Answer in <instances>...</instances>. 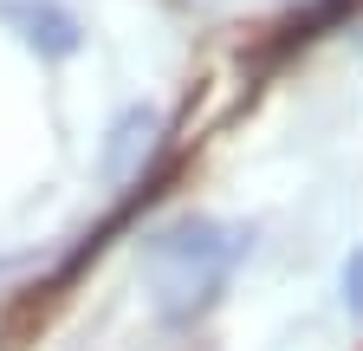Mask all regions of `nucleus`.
Here are the masks:
<instances>
[{
    "mask_svg": "<svg viewBox=\"0 0 363 351\" xmlns=\"http://www.w3.org/2000/svg\"><path fill=\"white\" fill-rule=\"evenodd\" d=\"M247 254V228L214 222V215H182V222L156 228L143 247V280H150V306L162 325H189L201 319L214 293L227 286V274Z\"/></svg>",
    "mask_w": 363,
    "mask_h": 351,
    "instance_id": "1",
    "label": "nucleus"
},
{
    "mask_svg": "<svg viewBox=\"0 0 363 351\" xmlns=\"http://www.w3.org/2000/svg\"><path fill=\"white\" fill-rule=\"evenodd\" d=\"M156 144H162V111H150V104L117 111L111 137L98 150V176H104V183H130V176H143V163H150Z\"/></svg>",
    "mask_w": 363,
    "mask_h": 351,
    "instance_id": "2",
    "label": "nucleus"
},
{
    "mask_svg": "<svg viewBox=\"0 0 363 351\" xmlns=\"http://www.w3.org/2000/svg\"><path fill=\"white\" fill-rule=\"evenodd\" d=\"M0 20H13L20 39L33 53H45V59H72L84 46V26L65 7H52V0H0Z\"/></svg>",
    "mask_w": 363,
    "mask_h": 351,
    "instance_id": "3",
    "label": "nucleus"
},
{
    "mask_svg": "<svg viewBox=\"0 0 363 351\" xmlns=\"http://www.w3.org/2000/svg\"><path fill=\"white\" fill-rule=\"evenodd\" d=\"M344 306H350V313L363 319V247L350 254V267H344Z\"/></svg>",
    "mask_w": 363,
    "mask_h": 351,
    "instance_id": "4",
    "label": "nucleus"
}]
</instances>
